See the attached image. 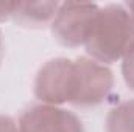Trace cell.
<instances>
[{"instance_id":"obj_1","label":"cell","mask_w":134,"mask_h":132,"mask_svg":"<svg viewBox=\"0 0 134 132\" xmlns=\"http://www.w3.org/2000/svg\"><path fill=\"white\" fill-rule=\"evenodd\" d=\"M133 44L134 23L128 9L117 3L100 8L84 44L92 59L104 64L115 62L123 59Z\"/></svg>"},{"instance_id":"obj_2","label":"cell","mask_w":134,"mask_h":132,"mask_svg":"<svg viewBox=\"0 0 134 132\" xmlns=\"http://www.w3.org/2000/svg\"><path fill=\"white\" fill-rule=\"evenodd\" d=\"M76 86L75 61L56 58L39 68L34 79V97L50 106L72 103Z\"/></svg>"},{"instance_id":"obj_3","label":"cell","mask_w":134,"mask_h":132,"mask_svg":"<svg viewBox=\"0 0 134 132\" xmlns=\"http://www.w3.org/2000/svg\"><path fill=\"white\" fill-rule=\"evenodd\" d=\"M98 11L100 8L95 3L64 2L52 22V31L66 47L84 45Z\"/></svg>"},{"instance_id":"obj_4","label":"cell","mask_w":134,"mask_h":132,"mask_svg":"<svg viewBox=\"0 0 134 132\" xmlns=\"http://www.w3.org/2000/svg\"><path fill=\"white\" fill-rule=\"evenodd\" d=\"M76 65V89L70 104L76 107H94L101 104L114 87V75L103 64L89 59H75Z\"/></svg>"},{"instance_id":"obj_5","label":"cell","mask_w":134,"mask_h":132,"mask_svg":"<svg viewBox=\"0 0 134 132\" xmlns=\"http://www.w3.org/2000/svg\"><path fill=\"white\" fill-rule=\"evenodd\" d=\"M17 128L19 132H84L83 121L73 112L50 104L27 107Z\"/></svg>"},{"instance_id":"obj_6","label":"cell","mask_w":134,"mask_h":132,"mask_svg":"<svg viewBox=\"0 0 134 132\" xmlns=\"http://www.w3.org/2000/svg\"><path fill=\"white\" fill-rule=\"evenodd\" d=\"M58 2H16L13 19L24 27H44L55 19Z\"/></svg>"},{"instance_id":"obj_7","label":"cell","mask_w":134,"mask_h":132,"mask_svg":"<svg viewBox=\"0 0 134 132\" xmlns=\"http://www.w3.org/2000/svg\"><path fill=\"white\" fill-rule=\"evenodd\" d=\"M106 132H134V99L123 101L109 110Z\"/></svg>"},{"instance_id":"obj_8","label":"cell","mask_w":134,"mask_h":132,"mask_svg":"<svg viewBox=\"0 0 134 132\" xmlns=\"http://www.w3.org/2000/svg\"><path fill=\"white\" fill-rule=\"evenodd\" d=\"M122 73H123V79H125L126 86L131 90H134V44L130 47V50L126 51V55L123 56Z\"/></svg>"},{"instance_id":"obj_9","label":"cell","mask_w":134,"mask_h":132,"mask_svg":"<svg viewBox=\"0 0 134 132\" xmlns=\"http://www.w3.org/2000/svg\"><path fill=\"white\" fill-rule=\"evenodd\" d=\"M0 132H19V128L11 117L0 115Z\"/></svg>"},{"instance_id":"obj_10","label":"cell","mask_w":134,"mask_h":132,"mask_svg":"<svg viewBox=\"0 0 134 132\" xmlns=\"http://www.w3.org/2000/svg\"><path fill=\"white\" fill-rule=\"evenodd\" d=\"M16 2H0V22L13 16Z\"/></svg>"},{"instance_id":"obj_11","label":"cell","mask_w":134,"mask_h":132,"mask_svg":"<svg viewBox=\"0 0 134 132\" xmlns=\"http://www.w3.org/2000/svg\"><path fill=\"white\" fill-rule=\"evenodd\" d=\"M126 8L130 9V16H131L133 23H134V2H128V3H126Z\"/></svg>"},{"instance_id":"obj_12","label":"cell","mask_w":134,"mask_h":132,"mask_svg":"<svg viewBox=\"0 0 134 132\" xmlns=\"http://www.w3.org/2000/svg\"><path fill=\"white\" fill-rule=\"evenodd\" d=\"M3 58V39H2V31H0V62Z\"/></svg>"}]
</instances>
